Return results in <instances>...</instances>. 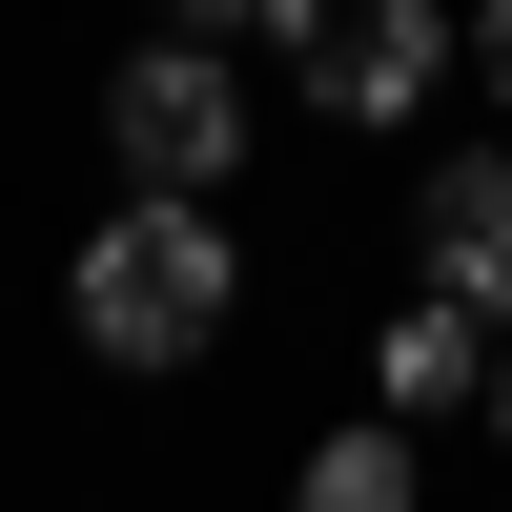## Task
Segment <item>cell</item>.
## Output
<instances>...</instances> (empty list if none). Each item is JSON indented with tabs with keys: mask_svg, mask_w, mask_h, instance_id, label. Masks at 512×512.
I'll return each mask as SVG.
<instances>
[{
	"mask_svg": "<svg viewBox=\"0 0 512 512\" xmlns=\"http://www.w3.org/2000/svg\"><path fill=\"white\" fill-rule=\"evenodd\" d=\"M62 308H82V349H103V369H185V349H226L246 246H226V205H123V226L62 267Z\"/></svg>",
	"mask_w": 512,
	"mask_h": 512,
	"instance_id": "1",
	"label": "cell"
},
{
	"mask_svg": "<svg viewBox=\"0 0 512 512\" xmlns=\"http://www.w3.org/2000/svg\"><path fill=\"white\" fill-rule=\"evenodd\" d=\"M103 164H123V205H226V164H246V82L205 62V41H144V62L103 82Z\"/></svg>",
	"mask_w": 512,
	"mask_h": 512,
	"instance_id": "2",
	"label": "cell"
},
{
	"mask_svg": "<svg viewBox=\"0 0 512 512\" xmlns=\"http://www.w3.org/2000/svg\"><path fill=\"white\" fill-rule=\"evenodd\" d=\"M451 41H472L451 0H287V82H308L328 123H410L451 82Z\"/></svg>",
	"mask_w": 512,
	"mask_h": 512,
	"instance_id": "3",
	"label": "cell"
},
{
	"mask_svg": "<svg viewBox=\"0 0 512 512\" xmlns=\"http://www.w3.org/2000/svg\"><path fill=\"white\" fill-rule=\"evenodd\" d=\"M410 246H431V308H472L512 349V144H451L431 205H410Z\"/></svg>",
	"mask_w": 512,
	"mask_h": 512,
	"instance_id": "4",
	"label": "cell"
},
{
	"mask_svg": "<svg viewBox=\"0 0 512 512\" xmlns=\"http://www.w3.org/2000/svg\"><path fill=\"white\" fill-rule=\"evenodd\" d=\"M369 369H390V431H410V410H492V328L431 308V287L390 308V349H369Z\"/></svg>",
	"mask_w": 512,
	"mask_h": 512,
	"instance_id": "5",
	"label": "cell"
},
{
	"mask_svg": "<svg viewBox=\"0 0 512 512\" xmlns=\"http://www.w3.org/2000/svg\"><path fill=\"white\" fill-rule=\"evenodd\" d=\"M287 512H410V431H328L287 472Z\"/></svg>",
	"mask_w": 512,
	"mask_h": 512,
	"instance_id": "6",
	"label": "cell"
},
{
	"mask_svg": "<svg viewBox=\"0 0 512 512\" xmlns=\"http://www.w3.org/2000/svg\"><path fill=\"white\" fill-rule=\"evenodd\" d=\"M164 41H205V62H226V41H287V0H164Z\"/></svg>",
	"mask_w": 512,
	"mask_h": 512,
	"instance_id": "7",
	"label": "cell"
},
{
	"mask_svg": "<svg viewBox=\"0 0 512 512\" xmlns=\"http://www.w3.org/2000/svg\"><path fill=\"white\" fill-rule=\"evenodd\" d=\"M472 82H492V103H512V0H472Z\"/></svg>",
	"mask_w": 512,
	"mask_h": 512,
	"instance_id": "8",
	"label": "cell"
},
{
	"mask_svg": "<svg viewBox=\"0 0 512 512\" xmlns=\"http://www.w3.org/2000/svg\"><path fill=\"white\" fill-rule=\"evenodd\" d=\"M492 431H512V349H492Z\"/></svg>",
	"mask_w": 512,
	"mask_h": 512,
	"instance_id": "9",
	"label": "cell"
}]
</instances>
